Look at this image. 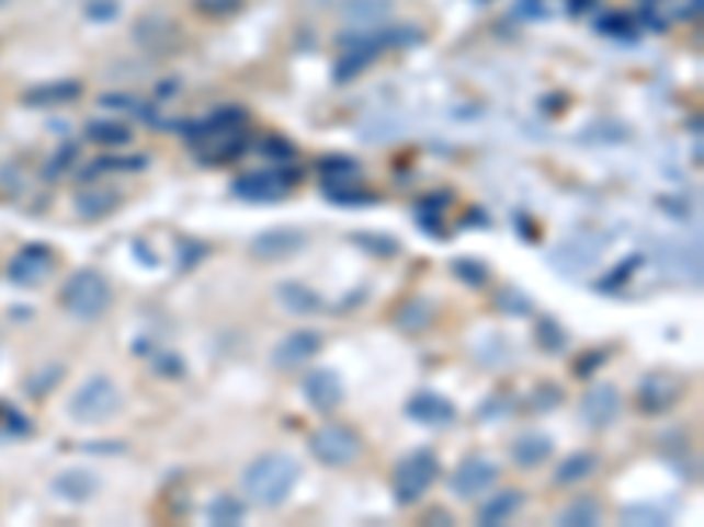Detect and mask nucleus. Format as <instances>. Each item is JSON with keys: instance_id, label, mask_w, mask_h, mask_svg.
Here are the masks:
<instances>
[{"instance_id": "12", "label": "nucleus", "mask_w": 704, "mask_h": 527, "mask_svg": "<svg viewBox=\"0 0 704 527\" xmlns=\"http://www.w3.org/2000/svg\"><path fill=\"white\" fill-rule=\"evenodd\" d=\"M54 271V253L43 247H25L19 257L11 261V278L19 285H39Z\"/></svg>"}, {"instance_id": "7", "label": "nucleus", "mask_w": 704, "mask_h": 527, "mask_svg": "<svg viewBox=\"0 0 704 527\" xmlns=\"http://www.w3.org/2000/svg\"><path fill=\"white\" fill-rule=\"evenodd\" d=\"M497 479H500L497 461H490V457H468V461H462L458 471L451 474V492H455V496H462V500H476Z\"/></svg>"}, {"instance_id": "19", "label": "nucleus", "mask_w": 704, "mask_h": 527, "mask_svg": "<svg viewBox=\"0 0 704 527\" xmlns=\"http://www.w3.org/2000/svg\"><path fill=\"white\" fill-rule=\"evenodd\" d=\"M518 506H522V492H514V489L500 492V496H493L479 509V524H504Z\"/></svg>"}, {"instance_id": "1", "label": "nucleus", "mask_w": 704, "mask_h": 527, "mask_svg": "<svg viewBox=\"0 0 704 527\" xmlns=\"http://www.w3.org/2000/svg\"><path fill=\"white\" fill-rule=\"evenodd\" d=\"M299 479V465L289 454H264L243 471V492L258 506H282Z\"/></svg>"}, {"instance_id": "29", "label": "nucleus", "mask_w": 704, "mask_h": 527, "mask_svg": "<svg viewBox=\"0 0 704 527\" xmlns=\"http://www.w3.org/2000/svg\"><path fill=\"white\" fill-rule=\"evenodd\" d=\"M264 156H275L279 162H289L296 151H293V145H286V141H279V138H272V141H264Z\"/></svg>"}, {"instance_id": "16", "label": "nucleus", "mask_w": 704, "mask_h": 527, "mask_svg": "<svg viewBox=\"0 0 704 527\" xmlns=\"http://www.w3.org/2000/svg\"><path fill=\"white\" fill-rule=\"evenodd\" d=\"M595 468H599V457L589 454V450H581V454H571L557 471H553V482H557V485H575L581 479H589Z\"/></svg>"}, {"instance_id": "6", "label": "nucleus", "mask_w": 704, "mask_h": 527, "mask_svg": "<svg viewBox=\"0 0 704 527\" xmlns=\"http://www.w3.org/2000/svg\"><path fill=\"white\" fill-rule=\"evenodd\" d=\"M296 180L299 173H289V169H258V173H243L232 183V191L243 201H282Z\"/></svg>"}, {"instance_id": "10", "label": "nucleus", "mask_w": 704, "mask_h": 527, "mask_svg": "<svg viewBox=\"0 0 704 527\" xmlns=\"http://www.w3.org/2000/svg\"><path fill=\"white\" fill-rule=\"evenodd\" d=\"M304 398L317 408V412H334V408L342 404L345 390L339 383L331 369H314L310 377L304 380Z\"/></svg>"}, {"instance_id": "26", "label": "nucleus", "mask_w": 704, "mask_h": 527, "mask_svg": "<svg viewBox=\"0 0 704 527\" xmlns=\"http://www.w3.org/2000/svg\"><path fill=\"white\" fill-rule=\"evenodd\" d=\"M89 138L99 145H127L130 141V130L121 124H92L89 127Z\"/></svg>"}, {"instance_id": "5", "label": "nucleus", "mask_w": 704, "mask_h": 527, "mask_svg": "<svg viewBox=\"0 0 704 527\" xmlns=\"http://www.w3.org/2000/svg\"><path fill=\"white\" fill-rule=\"evenodd\" d=\"M310 450L317 461H325L331 468H342V465H352L356 457L363 454V444H360V436L356 429H349V426H339V422H331V426L325 429H317L310 436Z\"/></svg>"}, {"instance_id": "25", "label": "nucleus", "mask_w": 704, "mask_h": 527, "mask_svg": "<svg viewBox=\"0 0 704 527\" xmlns=\"http://www.w3.org/2000/svg\"><path fill=\"white\" fill-rule=\"evenodd\" d=\"M78 92H81V84L64 81V84H49V89H43V92H36V95H29V99L36 102V106H57V102H71Z\"/></svg>"}, {"instance_id": "23", "label": "nucleus", "mask_w": 704, "mask_h": 527, "mask_svg": "<svg viewBox=\"0 0 704 527\" xmlns=\"http://www.w3.org/2000/svg\"><path fill=\"white\" fill-rule=\"evenodd\" d=\"M243 517V503L237 496H219V500H212L208 506V520L212 524H240Z\"/></svg>"}, {"instance_id": "9", "label": "nucleus", "mask_w": 704, "mask_h": 527, "mask_svg": "<svg viewBox=\"0 0 704 527\" xmlns=\"http://www.w3.org/2000/svg\"><path fill=\"white\" fill-rule=\"evenodd\" d=\"M620 412V390L613 383H595L589 394L581 398V419L589 422L592 429L610 426Z\"/></svg>"}, {"instance_id": "18", "label": "nucleus", "mask_w": 704, "mask_h": 527, "mask_svg": "<svg viewBox=\"0 0 704 527\" xmlns=\"http://www.w3.org/2000/svg\"><path fill=\"white\" fill-rule=\"evenodd\" d=\"M391 0H345V19L356 25H374L381 19H388Z\"/></svg>"}, {"instance_id": "21", "label": "nucleus", "mask_w": 704, "mask_h": 527, "mask_svg": "<svg viewBox=\"0 0 704 527\" xmlns=\"http://www.w3.org/2000/svg\"><path fill=\"white\" fill-rule=\"evenodd\" d=\"M321 173H325V183H328V186H349L352 180L360 176V165L352 162V159L334 156V159H325V162H321Z\"/></svg>"}, {"instance_id": "24", "label": "nucleus", "mask_w": 704, "mask_h": 527, "mask_svg": "<svg viewBox=\"0 0 704 527\" xmlns=\"http://www.w3.org/2000/svg\"><path fill=\"white\" fill-rule=\"evenodd\" d=\"M595 520H599V506L589 496H581L560 509V524H595Z\"/></svg>"}, {"instance_id": "11", "label": "nucleus", "mask_w": 704, "mask_h": 527, "mask_svg": "<svg viewBox=\"0 0 704 527\" xmlns=\"http://www.w3.org/2000/svg\"><path fill=\"white\" fill-rule=\"evenodd\" d=\"M304 247V236L296 229H272V232H261L254 243H250V253L258 261H286L293 253Z\"/></svg>"}, {"instance_id": "13", "label": "nucleus", "mask_w": 704, "mask_h": 527, "mask_svg": "<svg viewBox=\"0 0 704 527\" xmlns=\"http://www.w3.org/2000/svg\"><path fill=\"white\" fill-rule=\"evenodd\" d=\"M406 412L416 419V422H427V426H451L455 422V408H451V401L438 398V394H430V390H423V394H416L409 401Z\"/></svg>"}, {"instance_id": "4", "label": "nucleus", "mask_w": 704, "mask_h": 527, "mask_svg": "<svg viewBox=\"0 0 704 527\" xmlns=\"http://www.w3.org/2000/svg\"><path fill=\"white\" fill-rule=\"evenodd\" d=\"M438 454L433 450H412L406 461L395 468V496L398 503H416L423 492L438 482Z\"/></svg>"}, {"instance_id": "30", "label": "nucleus", "mask_w": 704, "mask_h": 527, "mask_svg": "<svg viewBox=\"0 0 704 527\" xmlns=\"http://www.w3.org/2000/svg\"><path fill=\"white\" fill-rule=\"evenodd\" d=\"M624 520H648V524H666V517L651 514V509H624Z\"/></svg>"}, {"instance_id": "2", "label": "nucleus", "mask_w": 704, "mask_h": 527, "mask_svg": "<svg viewBox=\"0 0 704 527\" xmlns=\"http://www.w3.org/2000/svg\"><path fill=\"white\" fill-rule=\"evenodd\" d=\"M110 282L99 275V271H75L71 278L64 282V293H60V302L64 310L78 317V320H99L106 310H110Z\"/></svg>"}, {"instance_id": "27", "label": "nucleus", "mask_w": 704, "mask_h": 527, "mask_svg": "<svg viewBox=\"0 0 704 527\" xmlns=\"http://www.w3.org/2000/svg\"><path fill=\"white\" fill-rule=\"evenodd\" d=\"M455 275H458L462 282H468L473 288H479V285L490 282V271H486L479 261H455Z\"/></svg>"}, {"instance_id": "22", "label": "nucleus", "mask_w": 704, "mask_h": 527, "mask_svg": "<svg viewBox=\"0 0 704 527\" xmlns=\"http://www.w3.org/2000/svg\"><path fill=\"white\" fill-rule=\"evenodd\" d=\"M430 302L427 299H409L406 306L398 310V324L406 331H423L430 324Z\"/></svg>"}, {"instance_id": "28", "label": "nucleus", "mask_w": 704, "mask_h": 527, "mask_svg": "<svg viewBox=\"0 0 704 527\" xmlns=\"http://www.w3.org/2000/svg\"><path fill=\"white\" fill-rule=\"evenodd\" d=\"M356 243H363V247H371V250H377V253H384V257H391V253H398V243L391 240V236H356Z\"/></svg>"}, {"instance_id": "31", "label": "nucleus", "mask_w": 704, "mask_h": 527, "mask_svg": "<svg viewBox=\"0 0 704 527\" xmlns=\"http://www.w3.org/2000/svg\"><path fill=\"white\" fill-rule=\"evenodd\" d=\"M543 345H553V348L564 345V334L557 331V324H543Z\"/></svg>"}, {"instance_id": "20", "label": "nucleus", "mask_w": 704, "mask_h": 527, "mask_svg": "<svg viewBox=\"0 0 704 527\" xmlns=\"http://www.w3.org/2000/svg\"><path fill=\"white\" fill-rule=\"evenodd\" d=\"M57 492L60 496H67V500H89L92 492H95V479L89 471H67V474H60L57 479Z\"/></svg>"}, {"instance_id": "14", "label": "nucleus", "mask_w": 704, "mask_h": 527, "mask_svg": "<svg viewBox=\"0 0 704 527\" xmlns=\"http://www.w3.org/2000/svg\"><path fill=\"white\" fill-rule=\"evenodd\" d=\"M549 454H553V439L543 436V433L518 436L514 447H511L514 465H522V468H540L543 461H549Z\"/></svg>"}, {"instance_id": "17", "label": "nucleus", "mask_w": 704, "mask_h": 527, "mask_svg": "<svg viewBox=\"0 0 704 527\" xmlns=\"http://www.w3.org/2000/svg\"><path fill=\"white\" fill-rule=\"evenodd\" d=\"M75 204H78V211L86 215V218H103V215H110L116 204H121V194L116 191H99V186H89V191H81L78 197H75Z\"/></svg>"}, {"instance_id": "15", "label": "nucleus", "mask_w": 704, "mask_h": 527, "mask_svg": "<svg viewBox=\"0 0 704 527\" xmlns=\"http://www.w3.org/2000/svg\"><path fill=\"white\" fill-rule=\"evenodd\" d=\"M275 299L286 306L289 313H317L321 310V299H317L310 288H304V285H296V282H282L279 288H275Z\"/></svg>"}, {"instance_id": "3", "label": "nucleus", "mask_w": 704, "mask_h": 527, "mask_svg": "<svg viewBox=\"0 0 704 527\" xmlns=\"http://www.w3.org/2000/svg\"><path fill=\"white\" fill-rule=\"evenodd\" d=\"M67 412H71V419L86 422V426L110 422L116 412H121V390H116L113 380H106V377H92L75 390V398L67 401Z\"/></svg>"}, {"instance_id": "8", "label": "nucleus", "mask_w": 704, "mask_h": 527, "mask_svg": "<svg viewBox=\"0 0 704 527\" xmlns=\"http://www.w3.org/2000/svg\"><path fill=\"white\" fill-rule=\"evenodd\" d=\"M321 345H325V337H321V334H317V331H307V328H299V331L286 334V337H282V342L275 345L272 363H275L279 369H296V366L310 363L314 355L321 352Z\"/></svg>"}]
</instances>
